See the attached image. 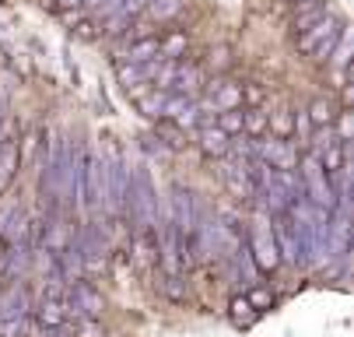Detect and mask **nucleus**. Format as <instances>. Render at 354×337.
Instances as JSON below:
<instances>
[{"instance_id":"nucleus-18","label":"nucleus","mask_w":354,"mask_h":337,"mask_svg":"<svg viewBox=\"0 0 354 337\" xmlns=\"http://www.w3.org/2000/svg\"><path fill=\"white\" fill-rule=\"evenodd\" d=\"M120 84L127 88V91H144V84H147V71H144V64H120Z\"/></svg>"},{"instance_id":"nucleus-29","label":"nucleus","mask_w":354,"mask_h":337,"mask_svg":"<svg viewBox=\"0 0 354 337\" xmlns=\"http://www.w3.org/2000/svg\"><path fill=\"white\" fill-rule=\"evenodd\" d=\"M228 60H232V57H228V50H225V46H218V50H211V67H214V71L228 67Z\"/></svg>"},{"instance_id":"nucleus-32","label":"nucleus","mask_w":354,"mask_h":337,"mask_svg":"<svg viewBox=\"0 0 354 337\" xmlns=\"http://www.w3.org/2000/svg\"><path fill=\"white\" fill-rule=\"evenodd\" d=\"M316 4H326V0H295L298 11H301V8H316Z\"/></svg>"},{"instance_id":"nucleus-5","label":"nucleus","mask_w":354,"mask_h":337,"mask_svg":"<svg viewBox=\"0 0 354 337\" xmlns=\"http://www.w3.org/2000/svg\"><path fill=\"white\" fill-rule=\"evenodd\" d=\"M270 228H274V243H277L281 260L306 264V243H301V232H298V225L291 221V215H288V211L270 215Z\"/></svg>"},{"instance_id":"nucleus-3","label":"nucleus","mask_w":354,"mask_h":337,"mask_svg":"<svg viewBox=\"0 0 354 337\" xmlns=\"http://www.w3.org/2000/svg\"><path fill=\"white\" fill-rule=\"evenodd\" d=\"M340 18L333 15V11H326L319 21H313L306 32H298V46L306 53H313L316 60H330V50H333V42H337V35H340Z\"/></svg>"},{"instance_id":"nucleus-10","label":"nucleus","mask_w":354,"mask_h":337,"mask_svg":"<svg viewBox=\"0 0 354 337\" xmlns=\"http://www.w3.org/2000/svg\"><path fill=\"white\" fill-rule=\"evenodd\" d=\"M228 134L218 127V123H204L200 127V148H204L207 155H214V158H225L228 155Z\"/></svg>"},{"instance_id":"nucleus-16","label":"nucleus","mask_w":354,"mask_h":337,"mask_svg":"<svg viewBox=\"0 0 354 337\" xmlns=\"http://www.w3.org/2000/svg\"><path fill=\"white\" fill-rule=\"evenodd\" d=\"M200 84H204V74H200V67H193V64H183V67L176 71V81H172V88H176L179 95H196V91H200Z\"/></svg>"},{"instance_id":"nucleus-23","label":"nucleus","mask_w":354,"mask_h":337,"mask_svg":"<svg viewBox=\"0 0 354 337\" xmlns=\"http://www.w3.org/2000/svg\"><path fill=\"white\" fill-rule=\"evenodd\" d=\"M214 123L228 134V137H235V134H242V113L239 109H221L218 116H214Z\"/></svg>"},{"instance_id":"nucleus-17","label":"nucleus","mask_w":354,"mask_h":337,"mask_svg":"<svg viewBox=\"0 0 354 337\" xmlns=\"http://www.w3.org/2000/svg\"><path fill=\"white\" fill-rule=\"evenodd\" d=\"M351 28L347 25H340V35H337V42H333V50H330V60L326 64H333L340 74L347 71V64H351Z\"/></svg>"},{"instance_id":"nucleus-8","label":"nucleus","mask_w":354,"mask_h":337,"mask_svg":"<svg viewBox=\"0 0 354 337\" xmlns=\"http://www.w3.org/2000/svg\"><path fill=\"white\" fill-rule=\"evenodd\" d=\"M35 313H39L42 327H71V306L64 295H42Z\"/></svg>"},{"instance_id":"nucleus-25","label":"nucleus","mask_w":354,"mask_h":337,"mask_svg":"<svg viewBox=\"0 0 354 337\" xmlns=\"http://www.w3.org/2000/svg\"><path fill=\"white\" fill-rule=\"evenodd\" d=\"M267 127H270L274 137H284V140H288L291 130H295V116H291V113H277L274 120H267Z\"/></svg>"},{"instance_id":"nucleus-26","label":"nucleus","mask_w":354,"mask_h":337,"mask_svg":"<svg viewBox=\"0 0 354 337\" xmlns=\"http://www.w3.org/2000/svg\"><path fill=\"white\" fill-rule=\"evenodd\" d=\"M333 120H337V140H340V144H347V140H351V134H354V116H351V109H340Z\"/></svg>"},{"instance_id":"nucleus-11","label":"nucleus","mask_w":354,"mask_h":337,"mask_svg":"<svg viewBox=\"0 0 354 337\" xmlns=\"http://www.w3.org/2000/svg\"><path fill=\"white\" fill-rule=\"evenodd\" d=\"M18 165H21L18 144H15V140H0V190H8V186H11Z\"/></svg>"},{"instance_id":"nucleus-24","label":"nucleus","mask_w":354,"mask_h":337,"mask_svg":"<svg viewBox=\"0 0 354 337\" xmlns=\"http://www.w3.org/2000/svg\"><path fill=\"white\" fill-rule=\"evenodd\" d=\"M158 46H162V57H169V60H179L183 53H186V35H165V39H158Z\"/></svg>"},{"instance_id":"nucleus-27","label":"nucleus","mask_w":354,"mask_h":337,"mask_svg":"<svg viewBox=\"0 0 354 337\" xmlns=\"http://www.w3.org/2000/svg\"><path fill=\"white\" fill-rule=\"evenodd\" d=\"M252 316H257V309L249 306L245 295H242V299H232V320H235V323H249Z\"/></svg>"},{"instance_id":"nucleus-30","label":"nucleus","mask_w":354,"mask_h":337,"mask_svg":"<svg viewBox=\"0 0 354 337\" xmlns=\"http://www.w3.org/2000/svg\"><path fill=\"white\" fill-rule=\"evenodd\" d=\"M242 99H249L252 106H257V102H263V88H257V84H249V88H242Z\"/></svg>"},{"instance_id":"nucleus-22","label":"nucleus","mask_w":354,"mask_h":337,"mask_svg":"<svg viewBox=\"0 0 354 337\" xmlns=\"http://www.w3.org/2000/svg\"><path fill=\"white\" fill-rule=\"evenodd\" d=\"M330 11V4H316V8H301V11H295V28L298 32H306L313 21H319L323 15Z\"/></svg>"},{"instance_id":"nucleus-6","label":"nucleus","mask_w":354,"mask_h":337,"mask_svg":"<svg viewBox=\"0 0 354 337\" xmlns=\"http://www.w3.org/2000/svg\"><path fill=\"white\" fill-rule=\"evenodd\" d=\"M252 158L267 162L270 169H295V165H298V152L291 148L284 137H274V134L252 140Z\"/></svg>"},{"instance_id":"nucleus-13","label":"nucleus","mask_w":354,"mask_h":337,"mask_svg":"<svg viewBox=\"0 0 354 337\" xmlns=\"http://www.w3.org/2000/svg\"><path fill=\"white\" fill-rule=\"evenodd\" d=\"M165 102H169V95L165 88H155V91H140L137 95V106L147 120H165Z\"/></svg>"},{"instance_id":"nucleus-20","label":"nucleus","mask_w":354,"mask_h":337,"mask_svg":"<svg viewBox=\"0 0 354 337\" xmlns=\"http://www.w3.org/2000/svg\"><path fill=\"white\" fill-rule=\"evenodd\" d=\"M267 113L260 109V106H249V109H242V134H249V137H260L263 130H267Z\"/></svg>"},{"instance_id":"nucleus-1","label":"nucleus","mask_w":354,"mask_h":337,"mask_svg":"<svg viewBox=\"0 0 354 337\" xmlns=\"http://www.w3.org/2000/svg\"><path fill=\"white\" fill-rule=\"evenodd\" d=\"M127 211L137 218V225L144 232H155L158 228V194H155V183L144 169L130 172V190H127Z\"/></svg>"},{"instance_id":"nucleus-19","label":"nucleus","mask_w":354,"mask_h":337,"mask_svg":"<svg viewBox=\"0 0 354 337\" xmlns=\"http://www.w3.org/2000/svg\"><path fill=\"white\" fill-rule=\"evenodd\" d=\"M186 8V0H151V4L144 8L151 18H155V21H172L179 11Z\"/></svg>"},{"instance_id":"nucleus-7","label":"nucleus","mask_w":354,"mask_h":337,"mask_svg":"<svg viewBox=\"0 0 354 337\" xmlns=\"http://www.w3.org/2000/svg\"><path fill=\"white\" fill-rule=\"evenodd\" d=\"M67 306H71L74 320H98L102 316V295L81 277L71 281V288H67Z\"/></svg>"},{"instance_id":"nucleus-33","label":"nucleus","mask_w":354,"mask_h":337,"mask_svg":"<svg viewBox=\"0 0 354 337\" xmlns=\"http://www.w3.org/2000/svg\"><path fill=\"white\" fill-rule=\"evenodd\" d=\"M291 4H295V0H291Z\"/></svg>"},{"instance_id":"nucleus-12","label":"nucleus","mask_w":354,"mask_h":337,"mask_svg":"<svg viewBox=\"0 0 354 337\" xmlns=\"http://www.w3.org/2000/svg\"><path fill=\"white\" fill-rule=\"evenodd\" d=\"M211 102H214L218 113H221V109H239V106H242V84H232V81L214 84V88H211Z\"/></svg>"},{"instance_id":"nucleus-28","label":"nucleus","mask_w":354,"mask_h":337,"mask_svg":"<svg viewBox=\"0 0 354 337\" xmlns=\"http://www.w3.org/2000/svg\"><path fill=\"white\" fill-rule=\"evenodd\" d=\"M245 299H249V306H252V309H263V306H270V302H274V295L267 292V288H257V292L245 295Z\"/></svg>"},{"instance_id":"nucleus-4","label":"nucleus","mask_w":354,"mask_h":337,"mask_svg":"<svg viewBox=\"0 0 354 337\" xmlns=\"http://www.w3.org/2000/svg\"><path fill=\"white\" fill-rule=\"evenodd\" d=\"M245 253L257 260L260 271H274L281 264V253H277V243H274V228H270V218L267 215H260L257 221H252V235H249Z\"/></svg>"},{"instance_id":"nucleus-14","label":"nucleus","mask_w":354,"mask_h":337,"mask_svg":"<svg viewBox=\"0 0 354 337\" xmlns=\"http://www.w3.org/2000/svg\"><path fill=\"white\" fill-rule=\"evenodd\" d=\"M28 264H32L28 246H25V243H15L11 253H8V260H4V274H8L11 281H21V277L28 274Z\"/></svg>"},{"instance_id":"nucleus-21","label":"nucleus","mask_w":354,"mask_h":337,"mask_svg":"<svg viewBox=\"0 0 354 337\" xmlns=\"http://www.w3.org/2000/svg\"><path fill=\"white\" fill-rule=\"evenodd\" d=\"M306 116H309V123H313V127H330V123H333V116H337V109H333V102H330V99H316V102L306 109Z\"/></svg>"},{"instance_id":"nucleus-15","label":"nucleus","mask_w":354,"mask_h":337,"mask_svg":"<svg viewBox=\"0 0 354 337\" xmlns=\"http://www.w3.org/2000/svg\"><path fill=\"white\" fill-rule=\"evenodd\" d=\"M28 313V295L21 288H11V292L0 299V320H25Z\"/></svg>"},{"instance_id":"nucleus-31","label":"nucleus","mask_w":354,"mask_h":337,"mask_svg":"<svg viewBox=\"0 0 354 337\" xmlns=\"http://www.w3.org/2000/svg\"><path fill=\"white\" fill-rule=\"evenodd\" d=\"M53 4H57L60 11H77V8L84 4V0H53Z\"/></svg>"},{"instance_id":"nucleus-9","label":"nucleus","mask_w":354,"mask_h":337,"mask_svg":"<svg viewBox=\"0 0 354 337\" xmlns=\"http://www.w3.org/2000/svg\"><path fill=\"white\" fill-rule=\"evenodd\" d=\"M158 57H162V46H158L155 35H140V39H133V42H130V50L123 53L127 64H151V60H158Z\"/></svg>"},{"instance_id":"nucleus-2","label":"nucleus","mask_w":354,"mask_h":337,"mask_svg":"<svg viewBox=\"0 0 354 337\" xmlns=\"http://www.w3.org/2000/svg\"><path fill=\"white\" fill-rule=\"evenodd\" d=\"M301 197L316 208H323V211L337 208V194H333V186H330V179H326V172H323V165L313 152L301 155Z\"/></svg>"}]
</instances>
